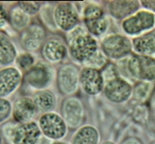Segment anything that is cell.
Returning <instances> with one entry per match:
<instances>
[{
    "label": "cell",
    "mask_w": 155,
    "mask_h": 144,
    "mask_svg": "<svg viewBox=\"0 0 155 144\" xmlns=\"http://www.w3.org/2000/svg\"><path fill=\"white\" fill-rule=\"evenodd\" d=\"M68 46L71 57L82 64L88 62L99 50L96 39L87 32L74 38Z\"/></svg>",
    "instance_id": "obj_1"
},
{
    "label": "cell",
    "mask_w": 155,
    "mask_h": 144,
    "mask_svg": "<svg viewBox=\"0 0 155 144\" xmlns=\"http://www.w3.org/2000/svg\"><path fill=\"white\" fill-rule=\"evenodd\" d=\"M155 25V14L147 10L139 11L135 14L124 19L122 28L128 35H139L151 30Z\"/></svg>",
    "instance_id": "obj_2"
},
{
    "label": "cell",
    "mask_w": 155,
    "mask_h": 144,
    "mask_svg": "<svg viewBox=\"0 0 155 144\" xmlns=\"http://www.w3.org/2000/svg\"><path fill=\"white\" fill-rule=\"evenodd\" d=\"M101 48L107 58L120 59L131 53L132 44L126 37L114 34L108 36L102 41Z\"/></svg>",
    "instance_id": "obj_3"
},
{
    "label": "cell",
    "mask_w": 155,
    "mask_h": 144,
    "mask_svg": "<svg viewBox=\"0 0 155 144\" xmlns=\"http://www.w3.org/2000/svg\"><path fill=\"white\" fill-rule=\"evenodd\" d=\"M128 71L140 80H155V59L144 55H133L127 62Z\"/></svg>",
    "instance_id": "obj_4"
},
{
    "label": "cell",
    "mask_w": 155,
    "mask_h": 144,
    "mask_svg": "<svg viewBox=\"0 0 155 144\" xmlns=\"http://www.w3.org/2000/svg\"><path fill=\"white\" fill-rule=\"evenodd\" d=\"M54 69L46 63H38L25 72L24 80L33 89L41 90L52 83L54 78Z\"/></svg>",
    "instance_id": "obj_5"
},
{
    "label": "cell",
    "mask_w": 155,
    "mask_h": 144,
    "mask_svg": "<svg viewBox=\"0 0 155 144\" xmlns=\"http://www.w3.org/2000/svg\"><path fill=\"white\" fill-rule=\"evenodd\" d=\"M40 128L42 133L53 140L61 139L67 134L65 120L55 113H46L40 118Z\"/></svg>",
    "instance_id": "obj_6"
},
{
    "label": "cell",
    "mask_w": 155,
    "mask_h": 144,
    "mask_svg": "<svg viewBox=\"0 0 155 144\" xmlns=\"http://www.w3.org/2000/svg\"><path fill=\"white\" fill-rule=\"evenodd\" d=\"M80 83V72L72 64L63 65L58 70L57 86L64 95H70L76 92Z\"/></svg>",
    "instance_id": "obj_7"
},
{
    "label": "cell",
    "mask_w": 155,
    "mask_h": 144,
    "mask_svg": "<svg viewBox=\"0 0 155 144\" xmlns=\"http://www.w3.org/2000/svg\"><path fill=\"white\" fill-rule=\"evenodd\" d=\"M54 18L59 28L62 31H71L79 23V14L71 3H61L54 11Z\"/></svg>",
    "instance_id": "obj_8"
},
{
    "label": "cell",
    "mask_w": 155,
    "mask_h": 144,
    "mask_svg": "<svg viewBox=\"0 0 155 144\" xmlns=\"http://www.w3.org/2000/svg\"><path fill=\"white\" fill-rule=\"evenodd\" d=\"M80 85L90 95H97L105 87L101 71L88 66L83 67L80 72Z\"/></svg>",
    "instance_id": "obj_9"
},
{
    "label": "cell",
    "mask_w": 155,
    "mask_h": 144,
    "mask_svg": "<svg viewBox=\"0 0 155 144\" xmlns=\"http://www.w3.org/2000/svg\"><path fill=\"white\" fill-rule=\"evenodd\" d=\"M132 88L126 81L120 77L107 82L104 87V95L114 103H123L131 95Z\"/></svg>",
    "instance_id": "obj_10"
},
{
    "label": "cell",
    "mask_w": 155,
    "mask_h": 144,
    "mask_svg": "<svg viewBox=\"0 0 155 144\" xmlns=\"http://www.w3.org/2000/svg\"><path fill=\"white\" fill-rule=\"evenodd\" d=\"M46 38V30L40 24H31L22 31L20 43L22 47L28 51H35L43 46Z\"/></svg>",
    "instance_id": "obj_11"
},
{
    "label": "cell",
    "mask_w": 155,
    "mask_h": 144,
    "mask_svg": "<svg viewBox=\"0 0 155 144\" xmlns=\"http://www.w3.org/2000/svg\"><path fill=\"white\" fill-rule=\"evenodd\" d=\"M61 113L65 121L71 128H76L82 122L84 116L83 106L81 101L75 97H69L63 101Z\"/></svg>",
    "instance_id": "obj_12"
},
{
    "label": "cell",
    "mask_w": 155,
    "mask_h": 144,
    "mask_svg": "<svg viewBox=\"0 0 155 144\" xmlns=\"http://www.w3.org/2000/svg\"><path fill=\"white\" fill-rule=\"evenodd\" d=\"M40 127L33 121L17 126L12 140L14 144H37L41 137Z\"/></svg>",
    "instance_id": "obj_13"
},
{
    "label": "cell",
    "mask_w": 155,
    "mask_h": 144,
    "mask_svg": "<svg viewBox=\"0 0 155 144\" xmlns=\"http://www.w3.org/2000/svg\"><path fill=\"white\" fill-rule=\"evenodd\" d=\"M38 107L34 101L29 97H21L18 99L13 106V117L18 123L31 121L38 113Z\"/></svg>",
    "instance_id": "obj_14"
},
{
    "label": "cell",
    "mask_w": 155,
    "mask_h": 144,
    "mask_svg": "<svg viewBox=\"0 0 155 144\" xmlns=\"http://www.w3.org/2000/svg\"><path fill=\"white\" fill-rule=\"evenodd\" d=\"M41 55L49 63H58L67 56V47L62 41L50 39L46 40L41 46Z\"/></svg>",
    "instance_id": "obj_15"
},
{
    "label": "cell",
    "mask_w": 155,
    "mask_h": 144,
    "mask_svg": "<svg viewBox=\"0 0 155 144\" xmlns=\"http://www.w3.org/2000/svg\"><path fill=\"white\" fill-rule=\"evenodd\" d=\"M21 73L15 67L3 68L0 72V94L5 97L12 94L21 82Z\"/></svg>",
    "instance_id": "obj_16"
},
{
    "label": "cell",
    "mask_w": 155,
    "mask_h": 144,
    "mask_svg": "<svg viewBox=\"0 0 155 144\" xmlns=\"http://www.w3.org/2000/svg\"><path fill=\"white\" fill-rule=\"evenodd\" d=\"M132 48L139 55H155V31L146 32L132 40Z\"/></svg>",
    "instance_id": "obj_17"
},
{
    "label": "cell",
    "mask_w": 155,
    "mask_h": 144,
    "mask_svg": "<svg viewBox=\"0 0 155 144\" xmlns=\"http://www.w3.org/2000/svg\"><path fill=\"white\" fill-rule=\"evenodd\" d=\"M138 1H110L108 10L111 16L117 19H125L139 9Z\"/></svg>",
    "instance_id": "obj_18"
},
{
    "label": "cell",
    "mask_w": 155,
    "mask_h": 144,
    "mask_svg": "<svg viewBox=\"0 0 155 144\" xmlns=\"http://www.w3.org/2000/svg\"><path fill=\"white\" fill-rule=\"evenodd\" d=\"M0 53L1 66H8L14 62L17 57L16 49L4 32H1Z\"/></svg>",
    "instance_id": "obj_19"
},
{
    "label": "cell",
    "mask_w": 155,
    "mask_h": 144,
    "mask_svg": "<svg viewBox=\"0 0 155 144\" xmlns=\"http://www.w3.org/2000/svg\"><path fill=\"white\" fill-rule=\"evenodd\" d=\"M99 133L92 126H85L80 128L74 136L72 144H97Z\"/></svg>",
    "instance_id": "obj_20"
},
{
    "label": "cell",
    "mask_w": 155,
    "mask_h": 144,
    "mask_svg": "<svg viewBox=\"0 0 155 144\" xmlns=\"http://www.w3.org/2000/svg\"><path fill=\"white\" fill-rule=\"evenodd\" d=\"M33 101L38 109L43 112H49L53 110L56 103L55 96L48 90H43L37 93L34 96Z\"/></svg>",
    "instance_id": "obj_21"
},
{
    "label": "cell",
    "mask_w": 155,
    "mask_h": 144,
    "mask_svg": "<svg viewBox=\"0 0 155 144\" xmlns=\"http://www.w3.org/2000/svg\"><path fill=\"white\" fill-rule=\"evenodd\" d=\"M9 21L11 22V24L18 31H24L30 25L29 15H27L24 11H22L18 5L11 10V11L9 12Z\"/></svg>",
    "instance_id": "obj_22"
},
{
    "label": "cell",
    "mask_w": 155,
    "mask_h": 144,
    "mask_svg": "<svg viewBox=\"0 0 155 144\" xmlns=\"http://www.w3.org/2000/svg\"><path fill=\"white\" fill-rule=\"evenodd\" d=\"M84 24L91 35L101 36L107 31L109 26V21L106 17L104 16L95 19L84 20Z\"/></svg>",
    "instance_id": "obj_23"
},
{
    "label": "cell",
    "mask_w": 155,
    "mask_h": 144,
    "mask_svg": "<svg viewBox=\"0 0 155 144\" xmlns=\"http://www.w3.org/2000/svg\"><path fill=\"white\" fill-rule=\"evenodd\" d=\"M107 63H108V60H107V57L105 56V54L100 50H98L90 60L84 65L88 67L102 70L106 66Z\"/></svg>",
    "instance_id": "obj_24"
},
{
    "label": "cell",
    "mask_w": 155,
    "mask_h": 144,
    "mask_svg": "<svg viewBox=\"0 0 155 144\" xmlns=\"http://www.w3.org/2000/svg\"><path fill=\"white\" fill-rule=\"evenodd\" d=\"M104 16V10L96 5H89L85 7L83 11L84 20L95 19V18H98Z\"/></svg>",
    "instance_id": "obj_25"
},
{
    "label": "cell",
    "mask_w": 155,
    "mask_h": 144,
    "mask_svg": "<svg viewBox=\"0 0 155 144\" xmlns=\"http://www.w3.org/2000/svg\"><path fill=\"white\" fill-rule=\"evenodd\" d=\"M17 64L20 69L27 72L34 66V58L31 53H25L18 57Z\"/></svg>",
    "instance_id": "obj_26"
},
{
    "label": "cell",
    "mask_w": 155,
    "mask_h": 144,
    "mask_svg": "<svg viewBox=\"0 0 155 144\" xmlns=\"http://www.w3.org/2000/svg\"><path fill=\"white\" fill-rule=\"evenodd\" d=\"M100 71H101V73H102V75L104 77V81H106V83L110 81V80H114L117 77H119L118 76L117 67L113 63H109L108 62L106 66Z\"/></svg>",
    "instance_id": "obj_27"
},
{
    "label": "cell",
    "mask_w": 155,
    "mask_h": 144,
    "mask_svg": "<svg viewBox=\"0 0 155 144\" xmlns=\"http://www.w3.org/2000/svg\"><path fill=\"white\" fill-rule=\"evenodd\" d=\"M18 6L29 16L36 14L41 8L40 3L37 2H19Z\"/></svg>",
    "instance_id": "obj_28"
},
{
    "label": "cell",
    "mask_w": 155,
    "mask_h": 144,
    "mask_svg": "<svg viewBox=\"0 0 155 144\" xmlns=\"http://www.w3.org/2000/svg\"><path fill=\"white\" fill-rule=\"evenodd\" d=\"M148 88H149V84L144 83V82H139L135 87L134 96L139 101H143L147 97Z\"/></svg>",
    "instance_id": "obj_29"
},
{
    "label": "cell",
    "mask_w": 155,
    "mask_h": 144,
    "mask_svg": "<svg viewBox=\"0 0 155 144\" xmlns=\"http://www.w3.org/2000/svg\"><path fill=\"white\" fill-rule=\"evenodd\" d=\"M1 118L0 120L1 122L5 121L8 118V116L10 115V113H11V104L8 101L5 100V99H1Z\"/></svg>",
    "instance_id": "obj_30"
},
{
    "label": "cell",
    "mask_w": 155,
    "mask_h": 144,
    "mask_svg": "<svg viewBox=\"0 0 155 144\" xmlns=\"http://www.w3.org/2000/svg\"><path fill=\"white\" fill-rule=\"evenodd\" d=\"M142 6H144L147 11L155 12V1H141Z\"/></svg>",
    "instance_id": "obj_31"
},
{
    "label": "cell",
    "mask_w": 155,
    "mask_h": 144,
    "mask_svg": "<svg viewBox=\"0 0 155 144\" xmlns=\"http://www.w3.org/2000/svg\"><path fill=\"white\" fill-rule=\"evenodd\" d=\"M122 144H141V142H139V139L134 138V137H130V138H126Z\"/></svg>",
    "instance_id": "obj_32"
},
{
    "label": "cell",
    "mask_w": 155,
    "mask_h": 144,
    "mask_svg": "<svg viewBox=\"0 0 155 144\" xmlns=\"http://www.w3.org/2000/svg\"><path fill=\"white\" fill-rule=\"evenodd\" d=\"M103 144H115V143L111 142H104Z\"/></svg>",
    "instance_id": "obj_33"
},
{
    "label": "cell",
    "mask_w": 155,
    "mask_h": 144,
    "mask_svg": "<svg viewBox=\"0 0 155 144\" xmlns=\"http://www.w3.org/2000/svg\"><path fill=\"white\" fill-rule=\"evenodd\" d=\"M53 144H65V143H62V142H55V143H53Z\"/></svg>",
    "instance_id": "obj_34"
}]
</instances>
